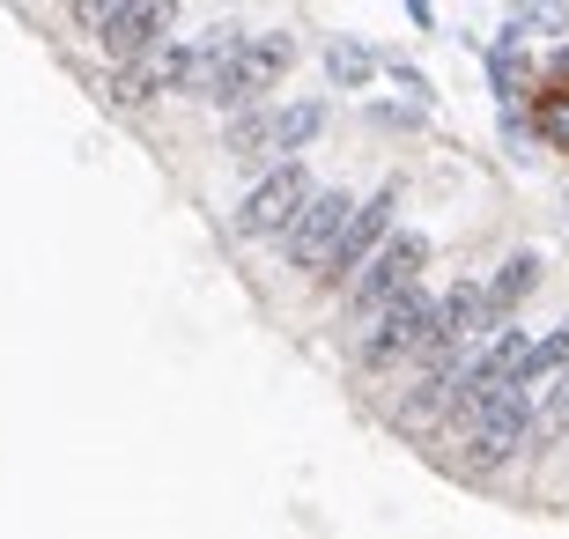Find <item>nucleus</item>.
I'll return each instance as SVG.
<instances>
[{
    "label": "nucleus",
    "mask_w": 569,
    "mask_h": 539,
    "mask_svg": "<svg viewBox=\"0 0 569 539\" xmlns=\"http://www.w3.org/2000/svg\"><path fill=\"white\" fill-rule=\"evenodd\" d=\"M526 429H532V392L526 385H503V392H488L473 415L459 421V466L466 473H496L510 458L526 451Z\"/></svg>",
    "instance_id": "obj_1"
},
{
    "label": "nucleus",
    "mask_w": 569,
    "mask_h": 539,
    "mask_svg": "<svg viewBox=\"0 0 569 539\" xmlns=\"http://www.w3.org/2000/svg\"><path fill=\"white\" fill-rule=\"evenodd\" d=\"M311 170L296 163V156H281V163H267L259 170V186L244 192V208H237V237H244V244H281V237H289V222L296 214H303V200H311Z\"/></svg>",
    "instance_id": "obj_2"
},
{
    "label": "nucleus",
    "mask_w": 569,
    "mask_h": 539,
    "mask_svg": "<svg viewBox=\"0 0 569 539\" xmlns=\"http://www.w3.org/2000/svg\"><path fill=\"white\" fill-rule=\"evenodd\" d=\"M422 273H429V237H422V229H392V237L356 267V281H348V311H356V318L385 311V303L407 296Z\"/></svg>",
    "instance_id": "obj_3"
},
{
    "label": "nucleus",
    "mask_w": 569,
    "mask_h": 539,
    "mask_svg": "<svg viewBox=\"0 0 569 539\" xmlns=\"http://www.w3.org/2000/svg\"><path fill=\"white\" fill-rule=\"evenodd\" d=\"M429 311H437V296L415 281L407 296H392L385 311H370L362 318V340H356V362L370 377H385V370H400V362H415V348H422V332H429Z\"/></svg>",
    "instance_id": "obj_4"
},
{
    "label": "nucleus",
    "mask_w": 569,
    "mask_h": 539,
    "mask_svg": "<svg viewBox=\"0 0 569 539\" xmlns=\"http://www.w3.org/2000/svg\"><path fill=\"white\" fill-rule=\"evenodd\" d=\"M296 67V38L289 30H244V44H237V60H230V74H222V97H214V111H244V104H259L267 89L281 82Z\"/></svg>",
    "instance_id": "obj_5"
},
{
    "label": "nucleus",
    "mask_w": 569,
    "mask_h": 539,
    "mask_svg": "<svg viewBox=\"0 0 569 539\" xmlns=\"http://www.w3.org/2000/svg\"><path fill=\"white\" fill-rule=\"evenodd\" d=\"M348 208H356V192L348 186H326L303 200V214L289 222V237H281V251H289L296 273H326V259H333L340 229H348Z\"/></svg>",
    "instance_id": "obj_6"
},
{
    "label": "nucleus",
    "mask_w": 569,
    "mask_h": 539,
    "mask_svg": "<svg viewBox=\"0 0 569 539\" xmlns=\"http://www.w3.org/2000/svg\"><path fill=\"white\" fill-rule=\"evenodd\" d=\"M170 30H178V0H127V8H111L104 30H97V52L111 67L119 60H148V52H163Z\"/></svg>",
    "instance_id": "obj_7"
},
{
    "label": "nucleus",
    "mask_w": 569,
    "mask_h": 539,
    "mask_svg": "<svg viewBox=\"0 0 569 539\" xmlns=\"http://www.w3.org/2000/svg\"><path fill=\"white\" fill-rule=\"evenodd\" d=\"M392 214H400V186H378L370 200H356V208H348V229H340V244H333V259H326L318 281H340V273L356 281V267L392 237Z\"/></svg>",
    "instance_id": "obj_8"
},
{
    "label": "nucleus",
    "mask_w": 569,
    "mask_h": 539,
    "mask_svg": "<svg viewBox=\"0 0 569 539\" xmlns=\"http://www.w3.org/2000/svg\"><path fill=\"white\" fill-rule=\"evenodd\" d=\"M540 251H510L503 267H496V281H481V296H488V318H496V326H510V318L526 311L532 303V289H540Z\"/></svg>",
    "instance_id": "obj_9"
},
{
    "label": "nucleus",
    "mask_w": 569,
    "mask_h": 539,
    "mask_svg": "<svg viewBox=\"0 0 569 539\" xmlns=\"http://www.w3.org/2000/svg\"><path fill=\"white\" fill-rule=\"evenodd\" d=\"M451 377H459V370H422V385L400 392V407H392V429H407V436L437 429V421L451 415Z\"/></svg>",
    "instance_id": "obj_10"
},
{
    "label": "nucleus",
    "mask_w": 569,
    "mask_h": 539,
    "mask_svg": "<svg viewBox=\"0 0 569 539\" xmlns=\"http://www.w3.org/2000/svg\"><path fill=\"white\" fill-rule=\"evenodd\" d=\"M222 148H230V163H244V170L274 163V111H267V104L230 111V133H222Z\"/></svg>",
    "instance_id": "obj_11"
},
{
    "label": "nucleus",
    "mask_w": 569,
    "mask_h": 539,
    "mask_svg": "<svg viewBox=\"0 0 569 539\" xmlns=\"http://www.w3.org/2000/svg\"><path fill=\"white\" fill-rule=\"evenodd\" d=\"M326 97H289V104H274V156H303V148L326 133Z\"/></svg>",
    "instance_id": "obj_12"
},
{
    "label": "nucleus",
    "mask_w": 569,
    "mask_h": 539,
    "mask_svg": "<svg viewBox=\"0 0 569 539\" xmlns=\"http://www.w3.org/2000/svg\"><path fill=\"white\" fill-rule=\"evenodd\" d=\"M326 82H333L340 97L370 89V82H378V52H370L362 38H333V44H326Z\"/></svg>",
    "instance_id": "obj_13"
},
{
    "label": "nucleus",
    "mask_w": 569,
    "mask_h": 539,
    "mask_svg": "<svg viewBox=\"0 0 569 539\" xmlns=\"http://www.w3.org/2000/svg\"><path fill=\"white\" fill-rule=\"evenodd\" d=\"M119 111H148L156 97H163V67H156V52L148 60H119L111 67V89H104Z\"/></svg>",
    "instance_id": "obj_14"
},
{
    "label": "nucleus",
    "mask_w": 569,
    "mask_h": 539,
    "mask_svg": "<svg viewBox=\"0 0 569 539\" xmlns=\"http://www.w3.org/2000/svg\"><path fill=\"white\" fill-rule=\"evenodd\" d=\"M518 82H526V30H503V38L488 44V89L496 97H518Z\"/></svg>",
    "instance_id": "obj_15"
},
{
    "label": "nucleus",
    "mask_w": 569,
    "mask_h": 539,
    "mask_svg": "<svg viewBox=\"0 0 569 539\" xmlns=\"http://www.w3.org/2000/svg\"><path fill=\"white\" fill-rule=\"evenodd\" d=\"M562 370H569V318L548 332V340H532V348H526V362H518V385L532 392V385H548V377H562Z\"/></svg>",
    "instance_id": "obj_16"
},
{
    "label": "nucleus",
    "mask_w": 569,
    "mask_h": 539,
    "mask_svg": "<svg viewBox=\"0 0 569 539\" xmlns=\"http://www.w3.org/2000/svg\"><path fill=\"white\" fill-rule=\"evenodd\" d=\"M510 30H540V38H569V0H510Z\"/></svg>",
    "instance_id": "obj_17"
},
{
    "label": "nucleus",
    "mask_w": 569,
    "mask_h": 539,
    "mask_svg": "<svg viewBox=\"0 0 569 539\" xmlns=\"http://www.w3.org/2000/svg\"><path fill=\"white\" fill-rule=\"evenodd\" d=\"M555 436H569V385H555L540 407H532V429H526V443H555Z\"/></svg>",
    "instance_id": "obj_18"
},
{
    "label": "nucleus",
    "mask_w": 569,
    "mask_h": 539,
    "mask_svg": "<svg viewBox=\"0 0 569 539\" xmlns=\"http://www.w3.org/2000/svg\"><path fill=\"white\" fill-rule=\"evenodd\" d=\"M540 133H548L555 148L569 156V89H555V97H540Z\"/></svg>",
    "instance_id": "obj_19"
},
{
    "label": "nucleus",
    "mask_w": 569,
    "mask_h": 539,
    "mask_svg": "<svg viewBox=\"0 0 569 539\" xmlns=\"http://www.w3.org/2000/svg\"><path fill=\"white\" fill-rule=\"evenodd\" d=\"M378 67H385V74H392V82L407 89V97H415V104H429V97H437V89H429V74H422V67H407L400 52H392V60H378Z\"/></svg>",
    "instance_id": "obj_20"
},
{
    "label": "nucleus",
    "mask_w": 569,
    "mask_h": 539,
    "mask_svg": "<svg viewBox=\"0 0 569 539\" xmlns=\"http://www.w3.org/2000/svg\"><path fill=\"white\" fill-rule=\"evenodd\" d=\"M67 8H74V22L97 38V30H104V16H111V8H127V0H67Z\"/></svg>",
    "instance_id": "obj_21"
},
{
    "label": "nucleus",
    "mask_w": 569,
    "mask_h": 539,
    "mask_svg": "<svg viewBox=\"0 0 569 539\" xmlns=\"http://www.w3.org/2000/svg\"><path fill=\"white\" fill-rule=\"evenodd\" d=\"M555 74H562V82H569V44H562V52H555Z\"/></svg>",
    "instance_id": "obj_22"
}]
</instances>
